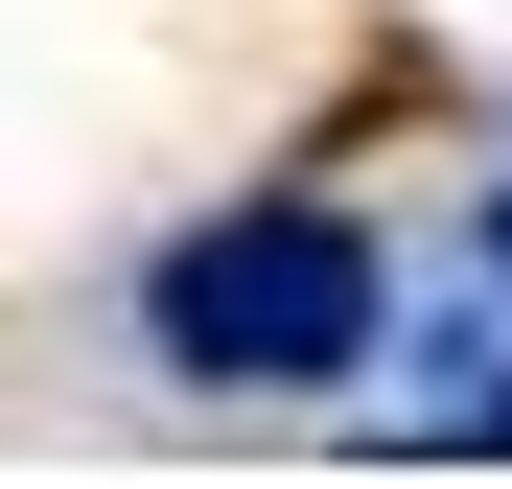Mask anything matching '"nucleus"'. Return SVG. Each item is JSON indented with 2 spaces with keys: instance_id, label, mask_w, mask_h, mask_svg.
<instances>
[{
  "instance_id": "nucleus-1",
  "label": "nucleus",
  "mask_w": 512,
  "mask_h": 489,
  "mask_svg": "<svg viewBox=\"0 0 512 489\" xmlns=\"http://www.w3.org/2000/svg\"><path fill=\"white\" fill-rule=\"evenodd\" d=\"M140 326H163V373H256V396H350V373L396 350V257H373L350 210H210V233H163Z\"/></svg>"
}]
</instances>
